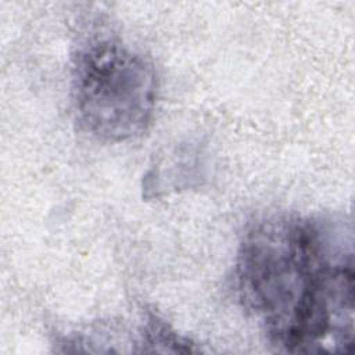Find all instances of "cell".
Instances as JSON below:
<instances>
[{
  "instance_id": "1",
  "label": "cell",
  "mask_w": 355,
  "mask_h": 355,
  "mask_svg": "<svg viewBox=\"0 0 355 355\" xmlns=\"http://www.w3.org/2000/svg\"><path fill=\"white\" fill-rule=\"evenodd\" d=\"M234 277L244 308L280 349L352 351L354 261L341 226L287 215L261 219L243 236Z\"/></svg>"
},
{
  "instance_id": "2",
  "label": "cell",
  "mask_w": 355,
  "mask_h": 355,
  "mask_svg": "<svg viewBox=\"0 0 355 355\" xmlns=\"http://www.w3.org/2000/svg\"><path fill=\"white\" fill-rule=\"evenodd\" d=\"M71 97L85 133L104 143L128 141L153 122L158 79L136 47L115 35L92 33L72 55Z\"/></svg>"
},
{
  "instance_id": "3",
  "label": "cell",
  "mask_w": 355,
  "mask_h": 355,
  "mask_svg": "<svg viewBox=\"0 0 355 355\" xmlns=\"http://www.w3.org/2000/svg\"><path fill=\"white\" fill-rule=\"evenodd\" d=\"M143 337L146 344L157 347L155 351H171L169 347H172L175 352L194 351V348L189 347V344H191L189 340L175 333L164 320L158 319L155 315L151 313L146 320Z\"/></svg>"
}]
</instances>
